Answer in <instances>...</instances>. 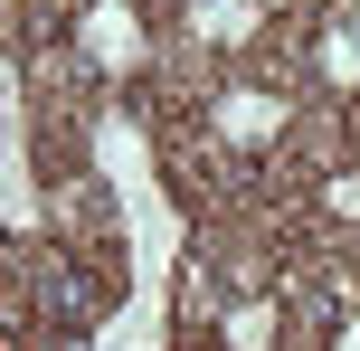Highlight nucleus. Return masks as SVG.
Instances as JSON below:
<instances>
[{"label": "nucleus", "mask_w": 360, "mask_h": 351, "mask_svg": "<svg viewBox=\"0 0 360 351\" xmlns=\"http://www.w3.org/2000/svg\"><path fill=\"white\" fill-rule=\"evenodd\" d=\"M209 247H218V276H228V285H247V295L275 276V257H266V228H218Z\"/></svg>", "instance_id": "4"}, {"label": "nucleus", "mask_w": 360, "mask_h": 351, "mask_svg": "<svg viewBox=\"0 0 360 351\" xmlns=\"http://www.w3.org/2000/svg\"><path fill=\"white\" fill-rule=\"evenodd\" d=\"M86 57L105 76H133L152 57V38H143V19H133V0H86Z\"/></svg>", "instance_id": "2"}, {"label": "nucleus", "mask_w": 360, "mask_h": 351, "mask_svg": "<svg viewBox=\"0 0 360 351\" xmlns=\"http://www.w3.org/2000/svg\"><path fill=\"white\" fill-rule=\"evenodd\" d=\"M285 124H294V114H285L275 86H218L209 95V133H218V143H275Z\"/></svg>", "instance_id": "1"}, {"label": "nucleus", "mask_w": 360, "mask_h": 351, "mask_svg": "<svg viewBox=\"0 0 360 351\" xmlns=\"http://www.w3.org/2000/svg\"><path fill=\"white\" fill-rule=\"evenodd\" d=\"M180 29L199 48H256V38H275V19H266V0H190Z\"/></svg>", "instance_id": "3"}, {"label": "nucleus", "mask_w": 360, "mask_h": 351, "mask_svg": "<svg viewBox=\"0 0 360 351\" xmlns=\"http://www.w3.org/2000/svg\"><path fill=\"white\" fill-rule=\"evenodd\" d=\"M323 200L342 209V219H360V171H332V181H323Z\"/></svg>", "instance_id": "7"}, {"label": "nucleus", "mask_w": 360, "mask_h": 351, "mask_svg": "<svg viewBox=\"0 0 360 351\" xmlns=\"http://www.w3.org/2000/svg\"><path fill=\"white\" fill-rule=\"evenodd\" d=\"M313 67L332 76V86H360V10H342L323 29V48H313Z\"/></svg>", "instance_id": "5"}, {"label": "nucleus", "mask_w": 360, "mask_h": 351, "mask_svg": "<svg viewBox=\"0 0 360 351\" xmlns=\"http://www.w3.org/2000/svg\"><path fill=\"white\" fill-rule=\"evenodd\" d=\"M275 323H285L275 304H237V314L218 323V333H228V351H266V342H275Z\"/></svg>", "instance_id": "6"}]
</instances>
